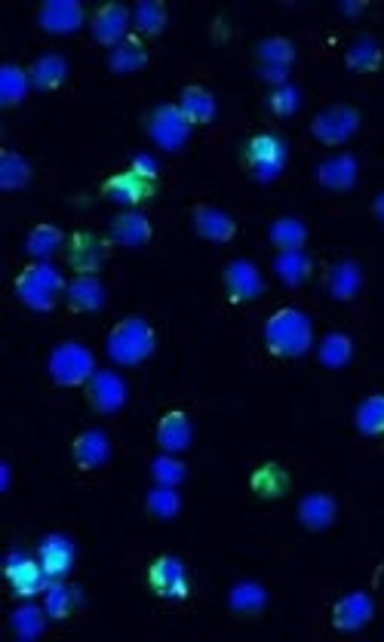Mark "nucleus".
I'll use <instances>...</instances> for the list:
<instances>
[{"label":"nucleus","instance_id":"nucleus-31","mask_svg":"<svg viewBox=\"0 0 384 642\" xmlns=\"http://www.w3.org/2000/svg\"><path fill=\"white\" fill-rule=\"evenodd\" d=\"M44 609L53 621H65L77 609V590L65 581H50L44 590Z\"/></svg>","mask_w":384,"mask_h":642},{"label":"nucleus","instance_id":"nucleus-47","mask_svg":"<svg viewBox=\"0 0 384 642\" xmlns=\"http://www.w3.org/2000/svg\"><path fill=\"white\" fill-rule=\"evenodd\" d=\"M0 470H4V492H7V489H10V464H4Z\"/></svg>","mask_w":384,"mask_h":642},{"label":"nucleus","instance_id":"nucleus-30","mask_svg":"<svg viewBox=\"0 0 384 642\" xmlns=\"http://www.w3.org/2000/svg\"><path fill=\"white\" fill-rule=\"evenodd\" d=\"M108 65H111V71H117V74H136V71H142V68L148 65V50L139 44V40L126 37L123 44H117V47L111 50Z\"/></svg>","mask_w":384,"mask_h":642},{"label":"nucleus","instance_id":"nucleus-36","mask_svg":"<svg viewBox=\"0 0 384 642\" xmlns=\"http://www.w3.org/2000/svg\"><path fill=\"white\" fill-rule=\"evenodd\" d=\"M105 262V246L90 237V234H83L74 240V249H71V265L80 271V274H93L99 265Z\"/></svg>","mask_w":384,"mask_h":642},{"label":"nucleus","instance_id":"nucleus-6","mask_svg":"<svg viewBox=\"0 0 384 642\" xmlns=\"http://www.w3.org/2000/svg\"><path fill=\"white\" fill-rule=\"evenodd\" d=\"M360 130V111L351 105H329L311 120V136L323 145H345Z\"/></svg>","mask_w":384,"mask_h":642},{"label":"nucleus","instance_id":"nucleus-27","mask_svg":"<svg viewBox=\"0 0 384 642\" xmlns=\"http://www.w3.org/2000/svg\"><path fill=\"white\" fill-rule=\"evenodd\" d=\"M65 243V234L56 228V225H37L28 237H25V252L37 262H50L53 255L62 249Z\"/></svg>","mask_w":384,"mask_h":642},{"label":"nucleus","instance_id":"nucleus-13","mask_svg":"<svg viewBox=\"0 0 384 642\" xmlns=\"http://www.w3.org/2000/svg\"><path fill=\"white\" fill-rule=\"evenodd\" d=\"M126 397H130V388L117 372H96L90 378V403L96 412L114 415L126 406Z\"/></svg>","mask_w":384,"mask_h":642},{"label":"nucleus","instance_id":"nucleus-22","mask_svg":"<svg viewBox=\"0 0 384 642\" xmlns=\"http://www.w3.org/2000/svg\"><path fill=\"white\" fill-rule=\"evenodd\" d=\"M326 289L335 302H351V298H357V292L363 289V268L351 259L335 262L326 274Z\"/></svg>","mask_w":384,"mask_h":642},{"label":"nucleus","instance_id":"nucleus-29","mask_svg":"<svg viewBox=\"0 0 384 642\" xmlns=\"http://www.w3.org/2000/svg\"><path fill=\"white\" fill-rule=\"evenodd\" d=\"M317 357H320V363H323L326 369L348 366L351 357H354V341H351V335H345V332H329V335L320 341Z\"/></svg>","mask_w":384,"mask_h":642},{"label":"nucleus","instance_id":"nucleus-24","mask_svg":"<svg viewBox=\"0 0 384 642\" xmlns=\"http://www.w3.org/2000/svg\"><path fill=\"white\" fill-rule=\"evenodd\" d=\"M228 606L237 615H259L268 606V590L259 581H237L228 590Z\"/></svg>","mask_w":384,"mask_h":642},{"label":"nucleus","instance_id":"nucleus-2","mask_svg":"<svg viewBox=\"0 0 384 642\" xmlns=\"http://www.w3.org/2000/svg\"><path fill=\"white\" fill-rule=\"evenodd\" d=\"M157 348V335L148 320L126 317L108 332V357L120 366H139Z\"/></svg>","mask_w":384,"mask_h":642},{"label":"nucleus","instance_id":"nucleus-25","mask_svg":"<svg viewBox=\"0 0 384 642\" xmlns=\"http://www.w3.org/2000/svg\"><path fill=\"white\" fill-rule=\"evenodd\" d=\"M274 271H277V277H280L286 286H302V283L311 277L314 262H311V255H308L305 249H286V252H277Z\"/></svg>","mask_w":384,"mask_h":642},{"label":"nucleus","instance_id":"nucleus-28","mask_svg":"<svg viewBox=\"0 0 384 642\" xmlns=\"http://www.w3.org/2000/svg\"><path fill=\"white\" fill-rule=\"evenodd\" d=\"M28 74H31V87H37V90H56L59 83L68 77V62L59 53H47V56H40L31 65Z\"/></svg>","mask_w":384,"mask_h":642},{"label":"nucleus","instance_id":"nucleus-39","mask_svg":"<svg viewBox=\"0 0 384 642\" xmlns=\"http://www.w3.org/2000/svg\"><path fill=\"white\" fill-rule=\"evenodd\" d=\"M148 513L157 520H176L179 510H182V495L176 492V486H157L148 492V501H145Z\"/></svg>","mask_w":384,"mask_h":642},{"label":"nucleus","instance_id":"nucleus-16","mask_svg":"<svg viewBox=\"0 0 384 642\" xmlns=\"http://www.w3.org/2000/svg\"><path fill=\"white\" fill-rule=\"evenodd\" d=\"M37 22L50 34H71L83 25V7L77 0H47L37 13Z\"/></svg>","mask_w":384,"mask_h":642},{"label":"nucleus","instance_id":"nucleus-10","mask_svg":"<svg viewBox=\"0 0 384 642\" xmlns=\"http://www.w3.org/2000/svg\"><path fill=\"white\" fill-rule=\"evenodd\" d=\"M37 560L44 566L47 578L50 581H62L71 569H74V560H77V547L68 535H47L37 547Z\"/></svg>","mask_w":384,"mask_h":642},{"label":"nucleus","instance_id":"nucleus-3","mask_svg":"<svg viewBox=\"0 0 384 642\" xmlns=\"http://www.w3.org/2000/svg\"><path fill=\"white\" fill-rule=\"evenodd\" d=\"M68 289L65 277L50 265V262H34L31 268H25L16 280V295L22 298V305L31 311H53L56 298Z\"/></svg>","mask_w":384,"mask_h":642},{"label":"nucleus","instance_id":"nucleus-34","mask_svg":"<svg viewBox=\"0 0 384 642\" xmlns=\"http://www.w3.org/2000/svg\"><path fill=\"white\" fill-rule=\"evenodd\" d=\"M47 609H37V606H31V603H25V606H19L16 612H13V618H10V624H13V630H16V636L19 639H25V642H31V639H37V636H44V630H47Z\"/></svg>","mask_w":384,"mask_h":642},{"label":"nucleus","instance_id":"nucleus-32","mask_svg":"<svg viewBox=\"0 0 384 642\" xmlns=\"http://www.w3.org/2000/svg\"><path fill=\"white\" fill-rule=\"evenodd\" d=\"M268 237H271V243H274L280 252H286V249H305L308 228H305V222H302V219L283 216V219H277V222L271 225Z\"/></svg>","mask_w":384,"mask_h":642},{"label":"nucleus","instance_id":"nucleus-18","mask_svg":"<svg viewBox=\"0 0 384 642\" xmlns=\"http://www.w3.org/2000/svg\"><path fill=\"white\" fill-rule=\"evenodd\" d=\"M71 455H74V464L80 470H96V467L108 464V458H111V440H108L105 431H96V427H93V431H83L74 440Z\"/></svg>","mask_w":384,"mask_h":642},{"label":"nucleus","instance_id":"nucleus-1","mask_svg":"<svg viewBox=\"0 0 384 642\" xmlns=\"http://www.w3.org/2000/svg\"><path fill=\"white\" fill-rule=\"evenodd\" d=\"M265 341L277 357H305L314 345L311 317L298 308H280L265 323Z\"/></svg>","mask_w":384,"mask_h":642},{"label":"nucleus","instance_id":"nucleus-7","mask_svg":"<svg viewBox=\"0 0 384 642\" xmlns=\"http://www.w3.org/2000/svg\"><path fill=\"white\" fill-rule=\"evenodd\" d=\"M246 166L259 182H274L286 166V142L277 136H255L246 142Z\"/></svg>","mask_w":384,"mask_h":642},{"label":"nucleus","instance_id":"nucleus-11","mask_svg":"<svg viewBox=\"0 0 384 642\" xmlns=\"http://www.w3.org/2000/svg\"><path fill=\"white\" fill-rule=\"evenodd\" d=\"M375 615V603L366 590H354L348 596H341L335 609H332V624L341 630V633H357L363 630Z\"/></svg>","mask_w":384,"mask_h":642},{"label":"nucleus","instance_id":"nucleus-37","mask_svg":"<svg viewBox=\"0 0 384 642\" xmlns=\"http://www.w3.org/2000/svg\"><path fill=\"white\" fill-rule=\"evenodd\" d=\"M31 182V166L22 154L16 151H4L0 157V188L4 191H19Z\"/></svg>","mask_w":384,"mask_h":642},{"label":"nucleus","instance_id":"nucleus-26","mask_svg":"<svg viewBox=\"0 0 384 642\" xmlns=\"http://www.w3.org/2000/svg\"><path fill=\"white\" fill-rule=\"evenodd\" d=\"M179 108H182V114H185L194 126L209 123L212 117H216V111H219L216 96H212L209 90H203V87H185V90H182V99H179Z\"/></svg>","mask_w":384,"mask_h":642},{"label":"nucleus","instance_id":"nucleus-12","mask_svg":"<svg viewBox=\"0 0 384 642\" xmlns=\"http://www.w3.org/2000/svg\"><path fill=\"white\" fill-rule=\"evenodd\" d=\"M225 289L234 302H255V298H262V292H265V277L252 262L234 259L225 268Z\"/></svg>","mask_w":384,"mask_h":642},{"label":"nucleus","instance_id":"nucleus-38","mask_svg":"<svg viewBox=\"0 0 384 642\" xmlns=\"http://www.w3.org/2000/svg\"><path fill=\"white\" fill-rule=\"evenodd\" d=\"M31 87V74L22 71L19 65H4L0 68V102L4 105H19Z\"/></svg>","mask_w":384,"mask_h":642},{"label":"nucleus","instance_id":"nucleus-45","mask_svg":"<svg viewBox=\"0 0 384 642\" xmlns=\"http://www.w3.org/2000/svg\"><path fill=\"white\" fill-rule=\"evenodd\" d=\"M157 160L151 157V154H136L133 157V163H130V173H136L139 179H145V182H151L154 176H157Z\"/></svg>","mask_w":384,"mask_h":642},{"label":"nucleus","instance_id":"nucleus-35","mask_svg":"<svg viewBox=\"0 0 384 642\" xmlns=\"http://www.w3.org/2000/svg\"><path fill=\"white\" fill-rule=\"evenodd\" d=\"M357 431L363 437H381L384 434V394H372L357 406Z\"/></svg>","mask_w":384,"mask_h":642},{"label":"nucleus","instance_id":"nucleus-23","mask_svg":"<svg viewBox=\"0 0 384 642\" xmlns=\"http://www.w3.org/2000/svg\"><path fill=\"white\" fill-rule=\"evenodd\" d=\"M111 240L117 246H145L151 240V222L142 216V212H123L111 222Z\"/></svg>","mask_w":384,"mask_h":642},{"label":"nucleus","instance_id":"nucleus-46","mask_svg":"<svg viewBox=\"0 0 384 642\" xmlns=\"http://www.w3.org/2000/svg\"><path fill=\"white\" fill-rule=\"evenodd\" d=\"M372 209H375V219L384 225V191L378 194V200H375V206H372Z\"/></svg>","mask_w":384,"mask_h":642},{"label":"nucleus","instance_id":"nucleus-40","mask_svg":"<svg viewBox=\"0 0 384 642\" xmlns=\"http://www.w3.org/2000/svg\"><path fill=\"white\" fill-rule=\"evenodd\" d=\"M259 62L262 68H283L289 71V65L295 62V47L292 40L286 37H268L259 44Z\"/></svg>","mask_w":384,"mask_h":642},{"label":"nucleus","instance_id":"nucleus-42","mask_svg":"<svg viewBox=\"0 0 384 642\" xmlns=\"http://www.w3.org/2000/svg\"><path fill=\"white\" fill-rule=\"evenodd\" d=\"M381 65V47L372 37H360L348 50V68L351 71H375Z\"/></svg>","mask_w":384,"mask_h":642},{"label":"nucleus","instance_id":"nucleus-33","mask_svg":"<svg viewBox=\"0 0 384 642\" xmlns=\"http://www.w3.org/2000/svg\"><path fill=\"white\" fill-rule=\"evenodd\" d=\"M148 191H151V185H148L145 179H139L136 173H120V176H114V179L105 185V194H108L114 203H123V206L139 203Z\"/></svg>","mask_w":384,"mask_h":642},{"label":"nucleus","instance_id":"nucleus-41","mask_svg":"<svg viewBox=\"0 0 384 642\" xmlns=\"http://www.w3.org/2000/svg\"><path fill=\"white\" fill-rule=\"evenodd\" d=\"M133 25L142 31V34H160L166 28V7L160 0H142L133 10Z\"/></svg>","mask_w":384,"mask_h":642},{"label":"nucleus","instance_id":"nucleus-8","mask_svg":"<svg viewBox=\"0 0 384 642\" xmlns=\"http://www.w3.org/2000/svg\"><path fill=\"white\" fill-rule=\"evenodd\" d=\"M151 590L163 599H185L191 593V578L179 556H157L148 569Z\"/></svg>","mask_w":384,"mask_h":642},{"label":"nucleus","instance_id":"nucleus-20","mask_svg":"<svg viewBox=\"0 0 384 642\" xmlns=\"http://www.w3.org/2000/svg\"><path fill=\"white\" fill-rule=\"evenodd\" d=\"M335 517H338V504L326 492H311V495H305L302 501H298V520H302V526L311 529V532L329 529L335 523Z\"/></svg>","mask_w":384,"mask_h":642},{"label":"nucleus","instance_id":"nucleus-43","mask_svg":"<svg viewBox=\"0 0 384 642\" xmlns=\"http://www.w3.org/2000/svg\"><path fill=\"white\" fill-rule=\"evenodd\" d=\"M151 477L157 486H179L185 480V464L176 455L163 452L160 458L151 461Z\"/></svg>","mask_w":384,"mask_h":642},{"label":"nucleus","instance_id":"nucleus-9","mask_svg":"<svg viewBox=\"0 0 384 642\" xmlns=\"http://www.w3.org/2000/svg\"><path fill=\"white\" fill-rule=\"evenodd\" d=\"M4 572H7V581L13 584V590H16L19 596H25V599L34 596V593H44L47 584H50V578H47L44 566H40V560H34V556L25 553V550L7 553Z\"/></svg>","mask_w":384,"mask_h":642},{"label":"nucleus","instance_id":"nucleus-44","mask_svg":"<svg viewBox=\"0 0 384 642\" xmlns=\"http://www.w3.org/2000/svg\"><path fill=\"white\" fill-rule=\"evenodd\" d=\"M298 105H302V93H298L295 87H289V83H283V87H277V90L271 93V111L280 114V117L295 114Z\"/></svg>","mask_w":384,"mask_h":642},{"label":"nucleus","instance_id":"nucleus-19","mask_svg":"<svg viewBox=\"0 0 384 642\" xmlns=\"http://www.w3.org/2000/svg\"><path fill=\"white\" fill-rule=\"evenodd\" d=\"M68 302L74 311H83V314H93V311H102L105 308V286L96 274H77L71 283H68Z\"/></svg>","mask_w":384,"mask_h":642},{"label":"nucleus","instance_id":"nucleus-15","mask_svg":"<svg viewBox=\"0 0 384 642\" xmlns=\"http://www.w3.org/2000/svg\"><path fill=\"white\" fill-rule=\"evenodd\" d=\"M130 10L123 4H105L96 16H93V37L105 47H117L126 40V31H130Z\"/></svg>","mask_w":384,"mask_h":642},{"label":"nucleus","instance_id":"nucleus-14","mask_svg":"<svg viewBox=\"0 0 384 642\" xmlns=\"http://www.w3.org/2000/svg\"><path fill=\"white\" fill-rule=\"evenodd\" d=\"M360 176V163L354 154H332L317 166V182L326 191H351Z\"/></svg>","mask_w":384,"mask_h":642},{"label":"nucleus","instance_id":"nucleus-21","mask_svg":"<svg viewBox=\"0 0 384 642\" xmlns=\"http://www.w3.org/2000/svg\"><path fill=\"white\" fill-rule=\"evenodd\" d=\"M194 231H197L203 240L228 243V240H234V234H237V222L228 216V212H222V209H216V206H197V209H194Z\"/></svg>","mask_w":384,"mask_h":642},{"label":"nucleus","instance_id":"nucleus-17","mask_svg":"<svg viewBox=\"0 0 384 642\" xmlns=\"http://www.w3.org/2000/svg\"><path fill=\"white\" fill-rule=\"evenodd\" d=\"M194 440V427H191V418L185 412H166L157 424V446L169 455H179L191 446Z\"/></svg>","mask_w":384,"mask_h":642},{"label":"nucleus","instance_id":"nucleus-4","mask_svg":"<svg viewBox=\"0 0 384 642\" xmlns=\"http://www.w3.org/2000/svg\"><path fill=\"white\" fill-rule=\"evenodd\" d=\"M47 369H50V378L62 384V388H77V384L90 381L96 375V357L90 348L77 345V341H65V345H59L50 354Z\"/></svg>","mask_w":384,"mask_h":642},{"label":"nucleus","instance_id":"nucleus-5","mask_svg":"<svg viewBox=\"0 0 384 642\" xmlns=\"http://www.w3.org/2000/svg\"><path fill=\"white\" fill-rule=\"evenodd\" d=\"M194 123L182 114L179 105H157L148 117V133L163 151H179L188 145Z\"/></svg>","mask_w":384,"mask_h":642}]
</instances>
